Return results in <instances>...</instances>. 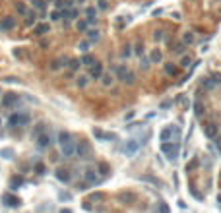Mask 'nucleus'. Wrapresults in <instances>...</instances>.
<instances>
[{"label":"nucleus","instance_id":"f257e3e1","mask_svg":"<svg viewBox=\"0 0 221 213\" xmlns=\"http://www.w3.org/2000/svg\"><path fill=\"white\" fill-rule=\"evenodd\" d=\"M113 70L117 72V78H118L122 83L132 85V83L136 82V74H134L132 70H128L126 66H113Z\"/></svg>","mask_w":221,"mask_h":213},{"label":"nucleus","instance_id":"f03ea898","mask_svg":"<svg viewBox=\"0 0 221 213\" xmlns=\"http://www.w3.org/2000/svg\"><path fill=\"white\" fill-rule=\"evenodd\" d=\"M161 151L167 155V159L169 161H175V159L178 157V153H181V145H178L177 141H163L161 143Z\"/></svg>","mask_w":221,"mask_h":213},{"label":"nucleus","instance_id":"7ed1b4c3","mask_svg":"<svg viewBox=\"0 0 221 213\" xmlns=\"http://www.w3.org/2000/svg\"><path fill=\"white\" fill-rule=\"evenodd\" d=\"M29 120H31V116L27 113H14V114H10V118H8V126L10 128L25 126V124H29Z\"/></svg>","mask_w":221,"mask_h":213},{"label":"nucleus","instance_id":"20e7f679","mask_svg":"<svg viewBox=\"0 0 221 213\" xmlns=\"http://www.w3.org/2000/svg\"><path fill=\"white\" fill-rule=\"evenodd\" d=\"M18 101H19V97H18V93H4L2 95V101H0V106L2 109H12V106H16L18 105Z\"/></svg>","mask_w":221,"mask_h":213},{"label":"nucleus","instance_id":"39448f33","mask_svg":"<svg viewBox=\"0 0 221 213\" xmlns=\"http://www.w3.org/2000/svg\"><path fill=\"white\" fill-rule=\"evenodd\" d=\"M142 143L144 141H140V140H128L124 143V153H126V157H132V155H136V151H138V149L142 147Z\"/></svg>","mask_w":221,"mask_h":213},{"label":"nucleus","instance_id":"423d86ee","mask_svg":"<svg viewBox=\"0 0 221 213\" xmlns=\"http://www.w3.org/2000/svg\"><path fill=\"white\" fill-rule=\"evenodd\" d=\"M204 134H206V138H209V140H215L219 134V126L215 124V122H209V124L204 126Z\"/></svg>","mask_w":221,"mask_h":213},{"label":"nucleus","instance_id":"0eeeda50","mask_svg":"<svg viewBox=\"0 0 221 213\" xmlns=\"http://www.w3.org/2000/svg\"><path fill=\"white\" fill-rule=\"evenodd\" d=\"M89 76H91L93 79H101V76H103V64L101 62H93L91 66H89Z\"/></svg>","mask_w":221,"mask_h":213},{"label":"nucleus","instance_id":"6e6552de","mask_svg":"<svg viewBox=\"0 0 221 213\" xmlns=\"http://www.w3.org/2000/svg\"><path fill=\"white\" fill-rule=\"evenodd\" d=\"M181 134V130H178L177 126H167L165 130L161 132V141H169L173 136H178Z\"/></svg>","mask_w":221,"mask_h":213},{"label":"nucleus","instance_id":"1a4fd4ad","mask_svg":"<svg viewBox=\"0 0 221 213\" xmlns=\"http://www.w3.org/2000/svg\"><path fill=\"white\" fill-rule=\"evenodd\" d=\"M52 145V138H51V134H41L39 138H37V147L39 149H47V147H51Z\"/></svg>","mask_w":221,"mask_h":213},{"label":"nucleus","instance_id":"9d476101","mask_svg":"<svg viewBox=\"0 0 221 213\" xmlns=\"http://www.w3.org/2000/svg\"><path fill=\"white\" fill-rule=\"evenodd\" d=\"M89 151H91V147H89L87 141H80L76 145V153H78V157H82V159H87Z\"/></svg>","mask_w":221,"mask_h":213},{"label":"nucleus","instance_id":"9b49d317","mask_svg":"<svg viewBox=\"0 0 221 213\" xmlns=\"http://www.w3.org/2000/svg\"><path fill=\"white\" fill-rule=\"evenodd\" d=\"M83 178H86L89 184H93V186H95V184H101V182H103V180L97 176V173H95L93 169H87L86 173H83Z\"/></svg>","mask_w":221,"mask_h":213},{"label":"nucleus","instance_id":"f8f14e48","mask_svg":"<svg viewBox=\"0 0 221 213\" xmlns=\"http://www.w3.org/2000/svg\"><path fill=\"white\" fill-rule=\"evenodd\" d=\"M68 62H70V58H68V56H60V58H56V60H52L49 68L52 72H56V70H60V68L68 66Z\"/></svg>","mask_w":221,"mask_h":213},{"label":"nucleus","instance_id":"ddd939ff","mask_svg":"<svg viewBox=\"0 0 221 213\" xmlns=\"http://www.w3.org/2000/svg\"><path fill=\"white\" fill-rule=\"evenodd\" d=\"M60 151H62V157H64V159L72 157L74 153H76V143H74V141L64 143V145H60Z\"/></svg>","mask_w":221,"mask_h":213},{"label":"nucleus","instance_id":"4468645a","mask_svg":"<svg viewBox=\"0 0 221 213\" xmlns=\"http://www.w3.org/2000/svg\"><path fill=\"white\" fill-rule=\"evenodd\" d=\"M14 27H16V18H12V16L2 18V21H0V31H10Z\"/></svg>","mask_w":221,"mask_h":213},{"label":"nucleus","instance_id":"2eb2a0df","mask_svg":"<svg viewBox=\"0 0 221 213\" xmlns=\"http://www.w3.org/2000/svg\"><path fill=\"white\" fill-rule=\"evenodd\" d=\"M2 201L6 204L8 207H18L22 201H19V198H16V196H12L10 192H6V194H2Z\"/></svg>","mask_w":221,"mask_h":213},{"label":"nucleus","instance_id":"dca6fc26","mask_svg":"<svg viewBox=\"0 0 221 213\" xmlns=\"http://www.w3.org/2000/svg\"><path fill=\"white\" fill-rule=\"evenodd\" d=\"M93 136H95V140H99V141H107V140H117V136H114V134H107V132L99 130V128H93Z\"/></svg>","mask_w":221,"mask_h":213},{"label":"nucleus","instance_id":"f3484780","mask_svg":"<svg viewBox=\"0 0 221 213\" xmlns=\"http://www.w3.org/2000/svg\"><path fill=\"white\" fill-rule=\"evenodd\" d=\"M51 31V25L49 23H37L35 27H33V33L37 37H41V35H45V33H49Z\"/></svg>","mask_w":221,"mask_h":213},{"label":"nucleus","instance_id":"a211bd4d","mask_svg":"<svg viewBox=\"0 0 221 213\" xmlns=\"http://www.w3.org/2000/svg\"><path fill=\"white\" fill-rule=\"evenodd\" d=\"M54 174H56V178H58L60 182H64V184H66V182H70V178H72V176H70V173H68V170H64V169H56V173H54Z\"/></svg>","mask_w":221,"mask_h":213},{"label":"nucleus","instance_id":"6ab92c4d","mask_svg":"<svg viewBox=\"0 0 221 213\" xmlns=\"http://www.w3.org/2000/svg\"><path fill=\"white\" fill-rule=\"evenodd\" d=\"M87 41L89 43H97L99 39H101V31H99V29H87Z\"/></svg>","mask_w":221,"mask_h":213},{"label":"nucleus","instance_id":"aec40b11","mask_svg":"<svg viewBox=\"0 0 221 213\" xmlns=\"http://www.w3.org/2000/svg\"><path fill=\"white\" fill-rule=\"evenodd\" d=\"M68 141H72V134H70V132H66V130H60L58 132V143H60V145H64V143H68Z\"/></svg>","mask_w":221,"mask_h":213},{"label":"nucleus","instance_id":"412c9836","mask_svg":"<svg viewBox=\"0 0 221 213\" xmlns=\"http://www.w3.org/2000/svg\"><path fill=\"white\" fill-rule=\"evenodd\" d=\"M161 60H163V52L159 49H153V52L149 54V62L151 64H159Z\"/></svg>","mask_w":221,"mask_h":213},{"label":"nucleus","instance_id":"4be33fe9","mask_svg":"<svg viewBox=\"0 0 221 213\" xmlns=\"http://www.w3.org/2000/svg\"><path fill=\"white\" fill-rule=\"evenodd\" d=\"M25 23L27 25H37V12L35 10H27V14H25Z\"/></svg>","mask_w":221,"mask_h":213},{"label":"nucleus","instance_id":"5701e85b","mask_svg":"<svg viewBox=\"0 0 221 213\" xmlns=\"http://www.w3.org/2000/svg\"><path fill=\"white\" fill-rule=\"evenodd\" d=\"M134 54V49H132V45H128V43H126V45L122 47V51H120V56L122 58H130Z\"/></svg>","mask_w":221,"mask_h":213},{"label":"nucleus","instance_id":"b1692460","mask_svg":"<svg viewBox=\"0 0 221 213\" xmlns=\"http://www.w3.org/2000/svg\"><path fill=\"white\" fill-rule=\"evenodd\" d=\"M202 87L204 89H215V87H217V83H215L212 79V76H209V78H204L202 79Z\"/></svg>","mask_w":221,"mask_h":213},{"label":"nucleus","instance_id":"393cba45","mask_svg":"<svg viewBox=\"0 0 221 213\" xmlns=\"http://www.w3.org/2000/svg\"><path fill=\"white\" fill-rule=\"evenodd\" d=\"M22 184H23V178L22 176H12V178H10V188H12V190H18Z\"/></svg>","mask_w":221,"mask_h":213},{"label":"nucleus","instance_id":"a878e982","mask_svg":"<svg viewBox=\"0 0 221 213\" xmlns=\"http://www.w3.org/2000/svg\"><path fill=\"white\" fill-rule=\"evenodd\" d=\"M29 2H31V6H33V10H39V12H45V8H47L45 0H29Z\"/></svg>","mask_w":221,"mask_h":213},{"label":"nucleus","instance_id":"bb28decb","mask_svg":"<svg viewBox=\"0 0 221 213\" xmlns=\"http://www.w3.org/2000/svg\"><path fill=\"white\" fill-rule=\"evenodd\" d=\"M41 134H45V122H39V124L35 126V130H33V134H31V138H35V140H37Z\"/></svg>","mask_w":221,"mask_h":213},{"label":"nucleus","instance_id":"cd10ccee","mask_svg":"<svg viewBox=\"0 0 221 213\" xmlns=\"http://www.w3.org/2000/svg\"><path fill=\"white\" fill-rule=\"evenodd\" d=\"M80 62L83 64V66H91V64L95 62V56H93V54H89V52H86V54L82 56V60H80Z\"/></svg>","mask_w":221,"mask_h":213},{"label":"nucleus","instance_id":"c85d7f7f","mask_svg":"<svg viewBox=\"0 0 221 213\" xmlns=\"http://www.w3.org/2000/svg\"><path fill=\"white\" fill-rule=\"evenodd\" d=\"M194 41H196V37H194L192 31H186V33L182 35V43H184V45H192Z\"/></svg>","mask_w":221,"mask_h":213},{"label":"nucleus","instance_id":"c756f323","mask_svg":"<svg viewBox=\"0 0 221 213\" xmlns=\"http://www.w3.org/2000/svg\"><path fill=\"white\" fill-rule=\"evenodd\" d=\"M165 74H169V76H177L178 74V66H175V64H165Z\"/></svg>","mask_w":221,"mask_h":213},{"label":"nucleus","instance_id":"7c9ffc66","mask_svg":"<svg viewBox=\"0 0 221 213\" xmlns=\"http://www.w3.org/2000/svg\"><path fill=\"white\" fill-rule=\"evenodd\" d=\"M134 54L136 56H144V43H142V41H138L134 45Z\"/></svg>","mask_w":221,"mask_h":213},{"label":"nucleus","instance_id":"2f4dec72","mask_svg":"<svg viewBox=\"0 0 221 213\" xmlns=\"http://www.w3.org/2000/svg\"><path fill=\"white\" fill-rule=\"evenodd\" d=\"M0 157H4V159H12L14 157V151L10 147H4V149H0Z\"/></svg>","mask_w":221,"mask_h":213},{"label":"nucleus","instance_id":"473e14b6","mask_svg":"<svg viewBox=\"0 0 221 213\" xmlns=\"http://www.w3.org/2000/svg\"><path fill=\"white\" fill-rule=\"evenodd\" d=\"M16 10H18L19 16H25V14H27V8H25L23 2H16Z\"/></svg>","mask_w":221,"mask_h":213},{"label":"nucleus","instance_id":"72a5a7b5","mask_svg":"<svg viewBox=\"0 0 221 213\" xmlns=\"http://www.w3.org/2000/svg\"><path fill=\"white\" fill-rule=\"evenodd\" d=\"M76 85L78 87H86L87 85V76H78L76 78Z\"/></svg>","mask_w":221,"mask_h":213},{"label":"nucleus","instance_id":"f704fd0d","mask_svg":"<svg viewBox=\"0 0 221 213\" xmlns=\"http://www.w3.org/2000/svg\"><path fill=\"white\" fill-rule=\"evenodd\" d=\"M101 82H103V85H111V83L114 82V78L111 76V74H103V76H101Z\"/></svg>","mask_w":221,"mask_h":213},{"label":"nucleus","instance_id":"c9c22d12","mask_svg":"<svg viewBox=\"0 0 221 213\" xmlns=\"http://www.w3.org/2000/svg\"><path fill=\"white\" fill-rule=\"evenodd\" d=\"M149 58H146V56H140V68L142 70H147V68H149Z\"/></svg>","mask_w":221,"mask_h":213},{"label":"nucleus","instance_id":"e433bc0d","mask_svg":"<svg viewBox=\"0 0 221 213\" xmlns=\"http://www.w3.org/2000/svg\"><path fill=\"white\" fill-rule=\"evenodd\" d=\"M184 51H186V45H184V43H178L175 49H173V52H175V54H184Z\"/></svg>","mask_w":221,"mask_h":213},{"label":"nucleus","instance_id":"4c0bfd02","mask_svg":"<svg viewBox=\"0 0 221 213\" xmlns=\"http://www.w3.org/2000/svg\"><path fill=\"white\" fill-rule=\"evenodd\" d=\"M80 66H82V62H80V60H70V62H68V68H70V72H76Z\"/></svg>","mask_w":221,"mask_h":213},{"label":"nucleus","instance_id":"58836bf2","mask_svg":"<svg viewBox=\"0 0 221 213\" xmlns=\"http://www.w3.org/2000/svg\"><path fill=\"white\" fill-rule=\"evenodd\" d=\"M86 16H87V18H97V8L95 6L86 8Z\"/></svg>","mask_w":221,"mask_h":213},{"label":"nucleus","instance_id":"ea45409f","mask_svg":"<svg viewBox=\"0 0 221 213\" xmlns=\"http://www.w3.org/2000/svg\"><path fill=\"white\" fill-rule=\"evenodd\" d=\"M194 113H196V116H202L204 114V109H202V103H200V99L194 103Z\"/></svg>","mask_w":221,"mask_h":213},{"label":"nucleus","instance_id":"a19ab883","mask_svg":"<svg viewBox=\"0 0 221 213\" xmlns=\"http://www.w3.org/2000/svg\"><path fill=\"white\" fill-rule=\"evenodd\" d=\"M76 27H78V31H86L87 29V19H80L76 23Z\"/></svg>","mask_w":221,"mask_h":213},{"label":"nucleus","instance_id":"79ce46f5","mask_svg":"<svg viewBox=\"0 0 221 213\" xmlns=\"http://www.w3.org/2000/svg\"><path fill=\"white\" fill-rule=\"evenodd\" d=\"M97 169H99V173H101V174H109V165L107 163H99Z\"/></svg>","mask_w":221,"mask_h":213},{"label":"nucleus","instance_id":"37998d69","mask_svg":"<svg viewBox=\"0 0 221 213\" xmlns=\"http://www.w3.org/2000/svg\"><path fill=\"white\" fill-rule=\"evenodd\" d=\"M78 49H80V52H83V54H86V52L89 51V41H83V43H80V45H78Z\"/></svg>","mask_w":221,"mask_h":213},{"label":"nucleus","instance_id":"c03bdc74","mask_svg":"<svg viewBox=\"0 0 221 213\" xmlns=\"http://www.w3.org/2000/svg\"><path fill=\"white\" fill-rule=\"evenodd\" d=\"M190 64H192V58L190 56H182V60H181V66L182 68H188Z\"/></svg>","mask_w":221,"mask_h":213},{"label":"nucleus","instance_id":"a18cd8bd","mask_svg":"<svg viewBox=\"0 0 221 213\" xmlns=\"http://www.w3.org/2000/svg\"><path fill=\"white\" fill-rule=\"evenodd\" d=\"M196 167H198V159H196V157H194V159H192V161H190V163H188V165H186V170H188V173H190V170H194V169H196Z\"/></svg>","mask_w":221,"mask_h":213},{"label":"nucleus","instance_id":"49530a36","mask_svg":"<svg viewBox=\"0 0 221 213\" xmlns=\"http://www.w3.org/2000/svg\"><path fill=\"white\" fill-rule=\"evenodd\" d=\"M190 194H192L196 200H204V194H200V192H198L196 188H194V186H190Z\"/></svg>","mask_w":221,"mask_h":213},{"label":"nucleus","instance_id":"de8ad7c7","mask_svg":"<svg viewBox=\"0 0 221 213\" xmlns=\"http://www.w3.org/2000/svg\"><path fill=\"white\" fill-rule=\"evenodd\" d=\"M45 170H47V169H45L43 163H37V165H35V173H37V174H45Z\"/></svg>","mask_w":221,"mask_h":213},{"label":"nucleus","instance_id":"09e8293b","mask_svg":"<svg viewBox=\"0 0 221 213\" xmlns=\"http://www.w3.org/2000/svg\"><path fill=\"white\" fill-rule=\"evenodd\" d=\"M51 19H52V21H58V19H62V16H60V10H54V12L51 14Z\"/></svg>","mask_w":221,"mask_h":213},{"label":"nucleus","instance_id":"8fccbe9b","mask_svg":"<svg viewBox=\"0 0 221 213\" xmlns=\"http://www.w3.org/2000/svg\"><path fill=\"white\" fill-rule=\"evenodd\" d=\"M157 209H159V213H169V207H167V204H163V201H159Z\"/></svg>","mask_w":221,"mask_h":213},{"label":"nucleus","instance_id":"3c124183","mask_svg":"<svg viewBox=\"0 0 221 213\" xmlns=\"http://www.w3.org/2000/svg\"><path fill=\"white\" fill-rule=\"evenodd\" d=\"M153 39H155L157 43H159V41H163V39H165V35H163V31H155V33H153Z\"/></svg>","mask_w":221,"mask_h":213},{"label":"nucleus","instance_id":"603ef678","mask_svg":"<svg viewBox=\"0 0 221 213\" xmlns=\"http://www.w3.org/2000/svg\"><path fill=\"white\" fill-rule=\"evenodd\" d=\"M2 82H6V83H19V79L18 78H4Z\"/></svg>","mask_w":221,"mask_h":213},{"label":"nucleus","instance_id":"864d4df0","mask_svg":"<svg viewBox=\"0 0 221 213\" xmlns=\"http://www.w3.org/2000/svg\"><path fill=\"white\" fill-rule=\"evenodd\" d=\"M212 79H213V82L217 83V85H221V74H213V76H212Z\"/></svg>","mask_w":221,"mask_h":213},{"label":"nucleus","instance_id":"5fc2aeb1","mask_svg":"<svg viewBox=\"0 0 221 213\" xmlns=\"http://www.w3.org/2000/svg\"><path fill=\"white\" fill-rule=\"evenodd\" d=\"M215 147H217V151H219V155H221V138L219 136L215 138Z\"/></svg>","mask_w":221,"mask_h":213},{"label":"nucleus","instance_id":"6e6d98bb","mask_svg":"<svg viewBox=\"0 0 221 213\" xmlns=\"http://www.w3.org/2000/svg\"><path fill=\"white\" fill-rule=\"evenodd\" d=\"M54 6L58 10H62V8H64V0H54Z\"/></svg>","mask_w":221,"mask_h":213},{"label":"nucleus","instance_id":"4d7b16f0","mask_svg":"<svg viewBox=\"0 0 221 213\" xmlns=\"http://www.w3.org/2000/svg\"><path fill=\"white\" fill-rule=\"evenodd\" d=\"M76 18H78V10L72 8V10H70V19H76Z\"/></svg>","mask_w":221,"mask_h":213},{"label":"nucleus","instance_id":"13d9d810","mask_svg":"<svg viewBox=\"0 0 221 213\" xmlns=\"http://www.w3.org/2000/svg\"><path fill=\"white\" fill-rule=\"evenodd\" d=\"M171 105H173V101H163V103H161V109H169Z\"/></svg>","mask_w":221,"mask_h":213},{"label":"nucleus","instance_id":"bf43d9fd","mask_svg":"<svg viewBox=\"0 0 221 213\" xmlns=\"http://www.w3.org/2000/svg\"><path fill=\"white\" fill-rule=\"evenodd\" d=\"M107 6H109V4L105 2V0H99V10H107Z\"/></svg>","mask_w":221,"mask_h":213},{"label":"nucleus","instance_id":"052dcab7","mask_svg":"<svg viewBox=\"0 0 221 213\" xmlns=\"http://www.w3.org/2000/svg\"><path fill=\"white\" fill-rule=\"evenodd\" d=\"M87 25H97V18H87Z\"/></svg>","mask_w":221,"mask_h":213},{"label":"nucleus","instance_id":"680f3d73","mask_svg":"<svg viewBox=\"0 0 221 213\" xmlns=\"http://www.w3.org/2000/svg\"><path fill=\"white\" fill-rule=\"evenodd\" d=\"M134 114H136V113H134V110H130V113H128V114H126V116H124V118H126V120H132V118H134Z\"/></svg>","mask_w":221,"mask_h":213},{"label":"nucleus","instance_id":"e2e57ef3","mask_svg":"<svg viewBox=\"0 0 221 213\" xmlns=\"http://www.w3.org/2000/svg\"><path fill=\"white\" fill-rule=\"evenodd\" d=\"M70 198H72L70 194H64V192H62V194H60V200H70Z\"/></svg>","mask_w":221,"mask_h":213},{"label":"nucleus","instance_id":"0e129e2a","mask_svg":"<svg viewBox=\"0 0 221 213\" xmlns=\"http://www.w3.org/2000/svg\"><path fill=\"white\" fill-rule=\"evenodd\" d=\"M91 200H103V194H93Z\"/></svg>","mask_w":221,"mask_h":213},{"label":"nucleus","instance_id":"69168bd1","mask_svg":"<svg viewBox=\"0 0 221 213\" xmlns=\"http://www.w3.org/2000/svg\"><path fill=\"white\" fill-rule=\"evenodd\" d=\"M173 18H175V19H182L181 18V12H173Z\"/></svg>","mask_w":221,"mask_h":213},{"label":"nucleus","instance_id":"338daca9","mask_svg":"<svg viewBox=\"0 0 221 213\" xmlns=\"http://www.w3.org/2000/svg\"><path fill=\"white\" fill-rule=\"evenodd\" d=\"M60 213H72L70 209H60Z\"/></svg>","mask_w":221,"mask_h":213},{"label":"nucleus","instance_id":"774afa93","mask_svg":"<svg viewBox=\"0 0 221 213\" xmlns=\"http://www.w3.org/2000/svg\"><path fill=\"white\" fill-rule=\"evenodd\" d=\"M78 2H80V4H83V2H86V0H78Z\"/></svg>","mask_w":221,"mask_h":213}]
</instances>
